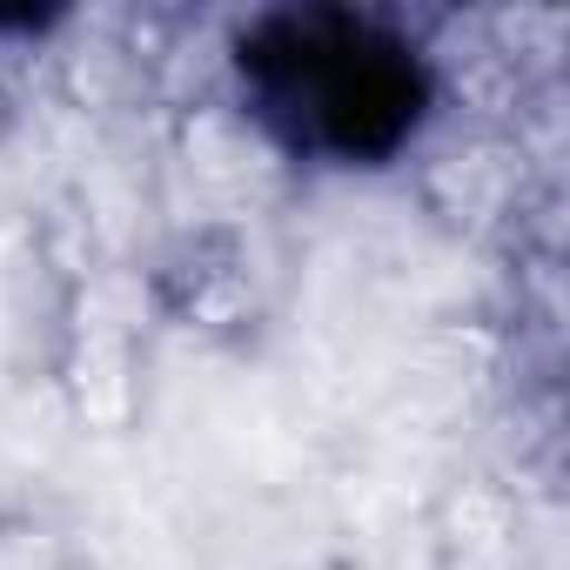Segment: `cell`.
I'll return each mask as SVG.
<instances>
[{"mask_svg":"<svg viewBox=\"0 0 570 570\" xmlns=\"http://www.w3.org/2000/svg\"><path fill=\"white\" fill-rule=\"evenodd\" d=\"M0 570H81L75 543L48 523H0Z\"/></svg>","mask_w":570,"mask_h":570,"instance_id":"cell-1","label":"cell"},{"mask_svg":"<svg viewBox=\"0 0 570 570\" xmlns=\"http://www.w3.org/2000/svg\"><path fill=\"white\" fill-rule=\"evenodd\" d=\"M0 128H8V95H0Z\"/></svg>","mask_w":570,"mask_h":570,"instance_id":"cell-2","label":"cell"}]
</instances>
